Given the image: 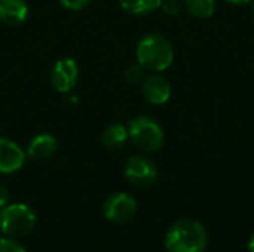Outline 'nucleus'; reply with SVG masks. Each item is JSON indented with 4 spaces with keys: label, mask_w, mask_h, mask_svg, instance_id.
Wrapping results in <instances>:
<instances>
[{
    "label": "nucleus",
    "mask_w": 254,
    "mask_h": 252,
    "mask_svg": "<svg viewBox=\"0 0 254 252\" xmlns=\"http://www.w3.org/2000/svg\"><path fill=\"white\" fill-rule=\"evenodd\" d=\"M0 252H27L25 248L12 238H0Z\"/></svg>",
    "instance_id": "obj_16"
},
{
    "label": "nucleus",
    "mask_w": 254,
    "mask_h": 252,
    "mask_svg": "<svg viewBox=\"0 0 254 252\" xmlns=\"http://www.w3.org/2000/svg\"><path fill=\"white\" fill-rule=\"evenodd\" d=\"M28 6L25 0H0V22L4 25H19L27 19Z\"/></svg>",
    "instance_id": "obj_10"
},
{
    "label": "nucleus",
    "mask_w": 254,
    "mask_h": 252,
    "mask_svg": "<svg viewBox=\"0 0 254 252\" xmlns=\"http://www.w3.org/2000/svg\"><path fill=\"white\" fill-rule=\"evenodd\" d=\"M128 137L134 143L137 149L146 153L158 151L165 140L162 126L149 116H137L134 117L128 126Z\"/></svg>",
    "instance_id": "obj_4"
},
{
    "label": "nucleus",
    "mask_w": 254,
    "mask_h": 252,
    "mask_svg": "<svg viewBox=\"0 0 254 252\" xmlns=\"http://www.w3.org/2000/svg\"><path fill=\"white\" fill-rule=\"evenodd\" d=\"M137 62L152 73H162L174 61V49L171 42L158 33L146 34L137 45Z\"/></svg>",
    "instance_id": "obj_2"
},
{
    "label": "nucleus",
    "mask_w": 254,
    "mask_h": 252,
    "mask_svg": "<svg viewBox=\"0 0 254 252\" xmlns=\"http://www.w3.org/2000/svg\"><path fill=\"white\" fill-rule=\"evenodd\" d=\"M58 1L65 9H70V10H80L91 3V0H58Z\"/></svg>",
    "instance_id": "obj_18"
},
{
    "label": "nucleus",
    "mask_w": 254,
    "mask_h": 252,
    "mask_svg": "<svg viewBox=\"0 0 254 252\" xmlns=\"http://www.w3.org/2000/svg\"><path fill=\"white\" fill-rule=\"evenodd\" d=\"M144 68L138 62L128 65L124 71V79L128 85H138L144 80Z\"/></svg>",
    "instance_id": "obj_15"
},
{
    "label": "nucleus",
    "mask_w": 254,
    "mask_h": 252,
    "mask_svg": "<svg viewBox=\"0 0 254 252\" xmlns=\"http://www.w3.org/2000/svg\"><path fill=\"white\" fill-rule=\"evenodd\" d=\"M141 94L147 102L153 105H162L171 97V85L162 74L152 73L141 82Z\"/></svg>",
    "instance_id": "obj_8"
},
{
    "label": "nucleus",
    "mask_w": 254,
    "mask_h": 252,
    "mask_svg": "<svg viewBox=\"0 0 254 252\" xmlns=\"http://www.w3.org/2000/svg\"><path fill=\"white\" fill-rule=\"evenodd\" d=\"M79 79V67L73 58H61L51 70L49 82L57 92H70Z\"/></svg>",
    "instance_id": "obj_7"
},
{
    "label": "nucleus",
    "mask_w": 254,
    "mask_h": 252,
    "mask_svg": "<svg viewBox=\"0 0 254 252\" xmlns=\"http://www.w3.org/2000/svg\"><path fill=\"white\" fill-rule=\"evenodd\" d=\"M58 149V141L54 135L45 132V134H39L36 135L28 147H27V154L31 159H37V160H43L51 157Z\"/></svg>",
    "instance_id": "obj_11"
},
{
    "label": "nucleus",
    "mask_w": 254,
    "mask_h": 252,
    "mask_svg": "<svg viewBox=\"0 0 254 252\" xmlns=\"http://www.w3.org/2000/svg\"><path fill=\"white\" fill-rule=\"evenodd\" d=\"M208 233L205 227L192 218L177 220L165 233L167 252H205Z\"/></svg>",
    "instance_id": "obj_1"
},
{
    "label": "nucleus",
    "mask_w": 254,
    "mask_h": 252,
    "mask_svg": "<svg viewBox=\"0 0 254 252\" xmlns=\"http://www.w3.org/2000/svg\"><path fill=\"white\" fill-rule=\"evenodd\" d=\"M128 129L121 123L109 125L101 134V144L107 150H119L128 140Z\"/></svg>",
    "instance_id": "obj_12"
},
{
    "label": "nucleus",
    "mask_w": 254,
    "mask_h": 252,
    "mask_svg": "<svg viewBox=\"0 0 254 252\" xmlns=\"http://www.w3.org/2000/svg\"><path fill=\"white\" fill-rule=\"evenodd\" d=\"M250 3H252V13H253V16H254V0H252Z\"/></svg>",
    "instance_id": "obj_22"
},
{
    "label": "nucleus",
    "mask_w": 254,
    "mask_h": 252,
    "mask_svg": "<svg viewBox=\"0 0 254 252\" xmlns=\"http://www.w3.org/2000/svg\"><path fill=\"white\" fill-rule=\"evenodd\" d=\"M229 4H234V6H243V4H247L250 3L252 0H226Z\"/></svg>",
    "instance_id": "obj_20"
},
{
    "label": "nucleus",
    "mask_w": 254,
    "mask_h": 252,
    "mask_svg": "<svg viewBox=\"0 0 254 252\" xmlns=\"http://www.w3.org/2000/svg\"><path fill=\"white\" fill-rule=\"evenodd\" d=\"M137 214L135 199L124 192L110 195L103 203V215L113 224H125Z\"/></svg>",
    "instance_id": "obj_5"
},
{
    "label": "nucleus",
    "mask_w": 254,
    "mask_h": 252,
    "mask_svg": "<svg viewBox=\"0 0 254 252\" xmlns=\"http://www.w3.org/2000/svg\"><path fill=\"white\" fill-rule=\"evenodd\" d=\"M36 214L25 203H7L0 208V232L16 239L27 236L36 226Z\"/></svg>",
    "instance_id": "obj_3"
},
{
    "label": "nucleus",
    "mask_w": 254,
    "mask_h": 252,
    "mask_svg": "<svg viewBox=\"0 0 254 252\" xmlns=\"http://www.w3.org/2000/svg\"><path fill=\"white\" fill-rule=\"evenodd\" d=\"M125 177L135 187H150L158 180V168L146 156H131L125 163Z\"/></svg>",
    "instance_id": "obj_6"
},
{
    "label": "nucleus",
    "mask_w": 254,
    "mask_h": 252,
    "mask_svg": "<svg viewBox=\"0 0 254 252\" xmlns=\"http://www.w3.org/2000/svg\"><path fill=\"white\" fill-rule=\"evenodd\" d=\"M10 201V193L7 190V187L4 184L0 183V208L6 206Z\"/></svg>",
    "instance_id": "obj_19"
},
{
    "label": "nucleus",
    "mask_w": 254,
    "mask_h": 252,
    "mask_svg": "<svg viewBox=\"0 0 254 252\" xmlns=\"http://www.w3.org/2000/svg\"><path fill=\"white\" fill-rule=\"evenodd\" d=\"M185 7L193 18L207 19L216 12L217 0H185Z\"/></svg>",
    "instance_id": "obj_14"
},
{
    "label": "nucleus",
    "mask_w": 254,
    "mask_h": 252,
    "mask_svg": "<svg viewBox=\"0 0 254 252\" xmlns=\"http://www.w3.org/2000/svg\"><path fill=\"white\" fill-rule=\"evenodd\" d=\"M161 7L164 9V12H165L167 15L174 16V15H177V13L180 12L182 4H180V0H162Z\"/></svg>",
    "instance_id": "obj_17"
},
{
    "label": "nucleus",
    "mask_w": 254,
    "mask_h": 252,
    "mask_svg": "<svg viewBox=\"0 0 254 252\" xmlns=\"http://www.w3.org/2000/svg\"><path fill=\"white\" fill-rule=\"evenodd\" d=\"M25 163L24 150L12 140L0 137V174L9 175L18 172Z\"/></svg>",
    "instance_id": "obj_9"
},
{
    "label": "nucleus",
    "mask_w": 254,
    "mask_h": 252,
    "mask_svg": "<svg viewBox=\"0 0 254 252\" xmlns=\"http://www.w3.org/2000/svg\"><path fill=\"white\" fill-rule=\"evenodd\" d=\"M119 3L127 13L141 16L158 10L162 4V0H119Z\"/></svg>",
    "instance_id": "obj_13"
},
{
    "label": "nucleus",
    "mask_w": 254,
    "mask_h": 252,
    "mask_svg": "<svg viewBox=\"0 0 254 252\" xmlns=\"http://www.w3.org/2000/svg\"><path fill=\"white\" fill-rule=\"evenodd\" d=\"M249 252H254V233L249 241Z\"/></svg>",
    "instance_id": "obj_21"
}]
</instances>
